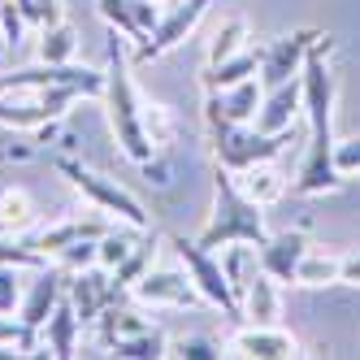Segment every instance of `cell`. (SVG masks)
<instances>
[{
    "instance_id": "obj_1",
    "label": "cell",
    "mask_w": 360,
    "mask_h": 360,
    "mask_svg": "<svg viewBox=\"0 0 360 360\" xmlns=\"http://www.w3.org/2000/svg\"><path fill=\"white\" fill-rule=\"evenodd\" d=\"M265 239H269L265 204H256L252 195H243L239 183H235V174L217 165V174H213V217L200 230L195 243L209 248V252H221L226 243H256L261 248Z\"/></svg>"
},
{
    "instance_id": "obj_2",
    "label": "cell",
    "mask_w": 360,
    "mask_h": 360,
    "mask_svg": "<svg viewBox=\"0 0 360 360\" xmlns=\"http://www.w3.org/2000/svg\"><path fill=\"white\" fill-rule=\"evenodd\" d=\"M105 109H109V126L117 148L131 157L135 165L152 161V139L143 131V100L131 83V70H126V48L117 39V31H109V65H105Z\"/></svg>"
},
{
    "instance_id": "obj_3",
    "label": "cell",
    "mask_w": 360,
    "mask_h": 360,
    "mask_svg": "<svg viewBox=\"0 0 360 360\" xmlns=\"http://www.w3.org/2000/svg\"><path fill=\"white\" fill-rule=\"evenodd\" d=\"M204 122H209V135H213V157L230 174H239L256 161H274V157H282V148L291 143V131L265 135V131H256V126H230L221 117H204Z\"/></svg>"
},
{
    "instance_id": "obj_4",
    "label": "cell",
    "mask_w": 360,
    "mask_h": 360,
    "mask_svg": "<svg viewBox=\"0 0 360 360\" xmlns=\"http://www.w3.org/2000/svg\"><path fill=\"white\" fill-rule=\"evenodd\" d=\"M57 174L61 178H70V187L79 191L83 200H91L96 204V213H109V217H117V221H126L131 230H148L152 221H148V213H143V204L126 191V187H117L113 178H105V174H96V169H87V165H79V161H70V157H61L57 161Z\"/></svg>"
},
{
    "instance_id": "obj_5",
    "label": "cell",
    "mask_w": 360,
    "mask_h": 360,
    "mask_svg": "<svg viewBox=\"0 0 360 360\" xmlns=\"http://www.w3.org/2000/svg\"><path fill=\"white\" fill-rule=\"evenodd\" d=\"M70 100H79V91H74V87L0 91V126H13V131H39V126L65 117Z\"/></svg>"
},
{
    "instance_id": "obj_6",
    "label": "cell",
    "mask_w": 360,
    "mask_h": 360,
    "mask_svg": "<svg viewBox=\"0 0 360 360\" xmlns=\"http://www.w3.org/2000/svg\"><path fill=\"white\" fill-rule=\"evenodd\" d=\"M174 248H178V261H183V269L191 274L195 291L204 295V304L221 308L226 317H239V295H235V287H230V278H226V269H221V256L209 252V248H200L195 239H178Z\"/></svg>"
},
{
    "instance_id": "obj_7",
    "label": "cell",
    "mask_w": 360,
    "mask_h": 360,
    "mask_svg": "<svg viewBox=\"0 0 360 360\" xmlns=\"http://www.w3.org/2000/svg\"><path fill=\"white\" fill-rule=\"evenodd\" d=\"M209 5H213V0H174V9L161 13L157 31L139 44V57H143V61H157V57L169 53V48H178V44H183V39L200 27V18L209 13Z\"/></svg>"
},
{
    "instance_id": "obj_8",
    "label": "cell",
    "mask_w": 360,
    "mask_h": 360,
    "mask_svg": "<svg viewBox=\"0 0 360 360\" xmlns=\"http://www.w3.org/2000/svg\"><path fill=\"white\" fill-rule=\"evenodd\" d=\"M131 295L139 304H152V308H191L204 300L187 269H148L131 287Z\"/></svg>"
},
{
    "instance_id": "obj_9",
    "label": "cell",
    "mask_w": 360,
    "mask_h": 360,
    "mask_svg": "<svg viewBox=\"0 0 360 360\" xmlns=\"http://www.w3.org/2000/svg\"><path fill=\"white\" fill-rule=\"evenodd\" d=\"M317 35L321 31H291V35L265 44L261 48V83L278 87V83H287V79H300L304 57H308V48L317 44Z\"/></svg>"
},
{
    "instance_id": "obj_10",
    "label": "cell",
    "mask_w": 360,
    "mask_h": 360,
    "mask_svg": "<svg viewBox=\"0 0 360 360\" xmlns=\"http://www.w3.org/2000/svg\"><path fill=\"white\" fill-rule=\"evenodd\" d=\"M65 300V269H57V265H39L35 269V282L27 291H22V300H18V321L27 326V330H44V321L53 317V308Z\"/></svg>"
},
{
    "instance_id": "obj_11",
    "label": "cell",
    "mask_w": 360,
    "mask_h": 360,
    "mask_svg": "<svg viewBox=\"0 0 360 360\" xmlns=\"http://www.w3.org/2000/svg\"><path fill=\"white\" fill-rule=\"evenodd\" d=\"M261 100H265V83H261V74H252V79L226 87V91H204V117H221L230 126H252Z\"/></svg>"
},
{
    "instance_id": "obj_12",
    "label": "cell",
    "mask_w": 360,
    "mask_h": 360,
    "mask_svg": "<svg viewBox=\"0 0 360 360\" xmlns=\"http://www.w3.org/2000/svg\"><path fill=\"white\" fill-rule=\"evenodd\" d=\"M295 352H300V343H295L291 330H282V326H256V321H248L243 330H235V334H230V343H226V356H248V360H287Z\"/></svg>"
},
{
    "instance_id": "obj_13",
    "label": "cell",
    "mask_w": 360,
    "mask_h": 360,
    "mask_svg": "<svg viewBox=\"0 0 360 360\" xmlns=\"http://www.w3.org/2000/svg\"><path fill=\"white\" fill-rule=\"evenodd\" d=\"M65 300L74 304V313H79V321L83 326H91L105 308L117 300V291H113V282H109V274L100 269V265H91V269H74L70 278H65Z\"/></svg>"
},
{
    "instance_id": "obj_14",
    "label": "cell",
    "mask_w": 360,
    "mask_h": 360,
    "mask_svg": "<svg viewBox=\"0 0 360 360\" xmlns=\"http://www.w3.org/2000/svg\"><path fill=\"white\" fill-rule=\"evenodd\" d=\"M304 113V83L300 79H287V83H278V87H265V100H261V109H256V131H265V135H282V131H291L295 117Z\"/></svg>"
},
{
    "instance_id": "obj_15",
    "label": "cell",
    "mask_w": 360,
    "mask_h": 360,
    "mask_svg": "<svg viewBox=\"0 0 360 360\" xmlns=\"http://www.w3.org/2000/svg\"><path fill=\"white\" fill-rule=\"evenodd\" d=\"M261 269L274 274L278 282H295V269L304 261V252H308V235L295 226V230H278V235H269L261 248Z\"/></svg>"
},
{
    "instance_id": "obj_16",
    "label": "cell",
    "mask_w": 360,
    "mask_h": 360,
    "mask_svg": "<svg viewBox=\"0 0 360 360\" xmlns=\"http://www.w3.org/2000/svg\"><path fill=\"white\" fill-rule=\"evenodd\" d=\"M239 317H248L256 326H278V317H282V291H278V278L274 274L261 269L239 291Z\"/></svg>"
},
{
    "instance_id": "obj_17",
    "label": "cell",
    "mask_w": 360,
    "mask_h": 360,
    "mask_svg": "<svg viewBox=\"0 0 360 360\" xmlns=\"http://www.w3.org/2000/svg\"><path fill=\"white\" fill-rule=\"evenodd\" d=\"M79 330H83V321H79V313H74V304L70 300H61L57 308H53V317L44 321V356H57V360H70L74 356V347H79Z\"/></svg>"
},
{
    "instance_id": "obj_18",
    "label": "cell",
    "mask_w": 360,
    "mask_h": 360,
    "mask_svg": "<svg viewBox=\"0 0 360 360\" xmlns=\"http://www.w3.org/2000/svg\"><path fill=\"white\" fill-rule=\"evenodd\" d=\"M109 230V221H100V217H70V221H57V226H48L35 235V248L44 256H61L70 243H83V239H100Z\"/></svg>"
},
{
    "instance_id": "obj_19",
    "label": "cell",
    "mask_w": 360,
    "mask_h": 360,
    "mask_svg": "<svg viewBox=\"0 0 360 360\" xmlns=\"http://www.w3.org/2000/svg\"><path fill=\"white\" fill-rule=\"evenodd\" d=\"M235 183H239L243 195H252L256 204H265V209L287 195V174H278L274 161H256V165L239 169V174H235Z\"/></svg>"
},
{
    "instance_id": "obj_20",
    "label": "cell",
    "mask_w": 360,
    "mask_h": 360,
    "mask_svg": "<svg viewBox=\"0 0 360 360\" xmlns=\"http://www.w3.org/2000/svg\"><path fill=\"white\" fill-rule=\"evenodd\" d=\"M252 74H261V48H239L235 57L204 70V91H226V87L252 79Z\"/></svg>"
},
{
    "instance_id": "obj_21",
    "label": "cell",
    "mask_w": 360,
    "mask_h": 360,
    "mask_svg": "<svg viewBox=\"0 0 360 360\" xmlns=\"http://www.w3.org/2000/svg\"><path fill=\"white\" fill-rule=\"evenodd\" d=\"M339 278H343V256L339 252L308 248L300 269H295V287H330V282H339Z\"/></svg>"
},
{
    "instance_id": "obj_22",
    "label": "cell",
    "mask_w": 360,
    "mask_h": 360,
    "mask_svg": "<svg viewBox=\"0 0 360 360\" xmlns=\"http://www.w3.org/2000/svg\"><path fill=\"white\" fill-rule=\"evenodd\" d=\"M221 269H226L230 287H235V295H239L248 282L261 274V252H256V243H226L221 248Z\"/></svg>"
},
{
    "instance_id": "obj_23",
    "label": "cell",
    "mask_w": 360,
    "mask_h": 360,
    "mask_svg": "<svg viewBox=\"0 0 360 360\" xmlns=\"http://www.w3.org/2000/svg\"><path fill=\"white\" fill-rule=\"evenodd\" d=\"M74 53H79V31L65 18L53 22V27H39V61L65 65V61H74Z\"/></svg>"
},
{
    "instance_id": "obj_24",
    "label": "cell",
    "mask_w": 360,
    "mask_h": 360,
    "mask_svg": "<svg viewBox=\"0 0 360 360\" xmlns=\"http://www.w3.org/2000/svg\"><path fill=\"white\" fill-rule=\"evenodd\" d=\"M165 334L161 330H152V326H143V330H135V334H126V339H117L109 352L113 356H126V360H157V356H165Z\"/></svg>"
},
{
    "instance_id": "obj_25",
    "label": "cell",
    "mask_w": 360,
    "mask_h": 360,
    "mask_svg": "<svg viewBox=\"0 0 360 360\" xmlns=\"http://www.w3.org/2000/svg\"><path fill=\"white\" fill-rule=\"evenodd\" d=\"M31 221H35V204H31V195H27V191H22V187L0 191V226H5L9 235L27 230Z\"/></svg>"
},
{
    "instance_id": "obj_26",
    "label": "cell",
    "mask_w": 360,
    "mask_h": 360,
    "mask_svg": "<svg viewBox=\"0 0 360 360\" xmlns=\"http://www.w3.org/2000/svg\"><path fill=\"white\" fill-rule=\"evenodd\" d=\"M96 13L105 18V27H109V31H117L122 39H135V44H143V39H148V35L139 31L135 13H131V0H96Z\"/></svg>"
},
{
    "instance_id": "obj_27",
    "label": "cell",
    "mask_w": 360,
    "mask_h": 360,
    "mask_svg": "<svg viewBox=\"0 0 360 360\" xmlns=\"http://www.w3.org/2000/svg\"><path fill=\"white\" fill-rule=\"evenodd\" d=\"M239 48H248V22L243 18H226L217 27V35H213V44H209V65L235 57Z\"/></svg>"
},
{
    "instance_id": "obj_28",
    "label": "cell",
    "mask_w": 360,
    "mask_h": 360,
    "mask_svg": "<svg viewBox=\"0 0 360 360\" xmlns=\"http://www.w3.org/2000/svg\"><path fill=\"white\" fill-rule=\"evenodd\" d=\"M152 243H157V239H152ZM152 243H139V248H135V252H131V256H126V261L109 274V282H113V291H117V295H122V291H131L135 282L152 269Z\"/></svg>"
},
{
    "instance_id": "obj_29",
    "label": "cell",
    "mask_w": 360,
    "mask_h": 360,
    "mask_svg": "<svg viewBox=\"0 0 360 360\" xmlns=\"http://www.w3.org/2000/svg\"><path fill=\"white\" fill-rule=\"evenodd\" d=\"M135 248H139V243H135L131 235H122V230H105V235L96 239V265L105 269V274H113V269H117V265H122Z\"/></svg>"
},
{
    "instance_id": "obj_30",
    "label": "cell",
    "mask_w": 360,
    "mask_h": 360,
    "mask_svg": "<svg viewBox=\"0 0 360 360\" xmlns=\"http://www.w3.org/2000/svg\"><path fill=\"white\" fill-rule=\"evenodd\" d=\"M165 356H174V360H217L226 352H221V343L204 339V334H183V339L165 343Z\"/></svg>"
},
{
    "instance_id": "obj_31",
    "label": "cell",
    "mask_w": 360,
    "mask_h": 360,
    "mask_svg": "<svg viewBox=\"0 0 360 360\" xmlns=\"http://www.w3.org/2000/svg\"><path fill=\"white\" fill-rule=\"evenodd\" d=\"M27 13L18 9V0H0V39H5V53H18L22 35H27Z\"/></svg>"
},
{
    "instance_id": "obj_32",
    "label": "cell",
    "mask_w": 360,
    "mask_h": 360,
    "mask_svg": "<svg viewBox=\"0 0 360 360\" xmlns=\"http://www.w3.org/2000/svg\"><path fill=\"white\" fill-rule=\"evenodd\" d=\"M143 131H148V139H152V148H165L169 139H174V117H169V109L165 105H143Z\"/></svg>"
},
{
    "instance_id": "obj_33",
    "label": "cell",
    "mask_w": 360,
    "mask_h": 360,
    "mask_svg": "<svg viewBox=\"0 0 360 360\" xmlns=\"http://www.w3.org/2000/svg\"><path fill=\"white\" fill-rule=\"evenodd\" d=\"M18 9L27 13L31 27H53V22H61V0H18Z\"/></svg>"
},
{
    "instance_id": "obj_34",
    "label": "cell",
    "mask_w": 360,
    "mask_h": 360,
    "mask_svg": "<svg viewBox=\"0 0 360 360\" xmlns=\"http://www.w3.org/2000/svg\"><path fill=\"white\" fill-rule=\"evenodd\" d=\"M57 261H61V269H91L96 265V239H83V243H70L61 256H57Z\"/></svg>"
},
{
    "instance_id": "obj_35",
    "label": "cell",
    "mask_w": 360,
    "mask_h": 360,
    "mask_svg": "<svg viewBox=\"0 0 360 360\" xmlns=\"http://www.w3.org/2000/svg\"><path fill=\"white\" fill-rule=\"evenodd\" d=\"M18 300H22L18 265H0V313H18Z\"/></svg>"
},
{
    "instance_id": "obj_36",
    "label": "cell",
    "mask_w": 360,
    "mask_h": 360,
    "mask_svg": "<svg viewBox=\"0 0 360 360\" xmlns=\"http://www.w3.org/2000/svg\"><path fill=\"white\" fill-rule=\"evenodd\" d=\"M334 165H339L343 178L360 174V135H352V139H343V143H334Z\"/></svg>"
},
{
    "instance_id": "obj_37",
    "label": "cell",
    "mask_w": 360,
    "mask_h": 360,
    "mask_svg": "<svg viewBox=\"0 0 360 360\" xmlns=\"http://www.w3.org/2000/svg\"><path fill=\"white\" fill-rule=\"evenodd\" d=\"M131 13H135V22H139V31H143V35L157 31V22H161L157 0H131Z\"/></svg>"
},
{
    "instance_id": "obj_38",
    "label": "cell",
    "mask_w": 360,
    "mask_h": 360,
    "mask_svg": "<svg viewBox=\"0 0 360 360\" xmlns=\"http://www.w3.org/2000/svg\"><path fill=\"white\" fill-rule=\"evenodd\" d=\"M339 282H347V287H360V252L343 256V278H339Z\"/></svg>"
},
{
    "instance_id": "obj_39",
    "label": "cell",
    "mask_w": 360,
    "mask_h": 360,
    "mask_svg": "<svg viewBox=\"0 0 360 360\" xmlns=\"http://www.w3.org/2000/svg\"><path fill=\"white\" fill-rule=\"evenodd\" d=\"M157 5H174V0H157Z\"/></svg>"
},
{
    "instance_id": "obj_40",
    "label": "cell",
    "mask_w": 360,
    "mask_h": 360,
    "mask_svg": "<svg viewBox=\"0 0 360 360\" xmlns=\"http://www.w3.org/2000/svg\"><path fill=\"white\" fill-rule=\"evenodd\" d=\"M0 230H5V226H0Z\"/></svg>"
}]
</instances>
